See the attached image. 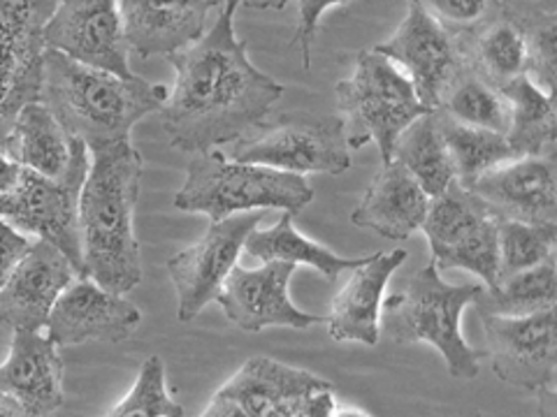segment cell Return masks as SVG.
<instances>
[{
  "mask_svg": "<svg viewBox=\"0 0 557 417\" xmlns=\"http://www.w3.org/2000/svg\"><path fill=\"white\" fill-rule=\"evenodd\" d=\"M237 8V0H225L196 45L168 56L177 77L159 116L174 149L202 153L237 142L284 98V86L260 73L235 35Z\"/></svg>",
  "mask_w": 557,
  "mask_h": 417,
  "instance_id": "1",
  "label": "cell"
},
{
  "mask_svg": "<svg viewBox=\"0 0 557 417\" xmlns=\"http://www.w3.org/2000/svg\"><path fill=\"white\" fill-rule=\"evenodd\" d=\"M145 161L131 139L91 151L79 193L82 274L102 288L128 294L143 283V251L135 237V206Z\"/></svg>",
  "mask_w": 557,
  "mask_h": 417,
  "instance_id": "2",
  "label": "cell"
},
{
  "mask_svg": "<svg viewBox=\"0 0 557 417\" xmlns=\"http://www.w3.org/2000/svg\"><path fill=\"white\" fill-rule=\"evenodd\" d=\"M168 100L163 84L143 77H121L108 70L77 63L61 51L47 49L42 63L40 102L59 124L89 151L131 139L133 126L161 112Z\"/></svg>",
  "mask_w": 557,
  "mask_h": 417,
  "instance_id": "3",
  "label": "cell"
},
{
  "mask_svg": "<svg viewBox=\"0 0 557 417\" xmlns=\"http://www.w3.org/2000/svg\"><path fill=\"white\" fill-rule=\"evenodd\" d=\"M311 200L313 188L302 174L228 161L219 149H209L194 153L186 165V179L174 195V206L216 223L256 208H282L298 216Z\"/></svg>",
  "mask_w": 557,
  "mask_h": 417,
  "instance_id": "4",
  "label": "cell"
},
{
  "mask_svg": "<svg viewBox=\"0 0 557 417\" xmlns=\"http://www.w3.org/2000/svg\"><path fill=\"white\" fill-rule=\"evenodd\" d=\"M483 286H450L434 263L418 269L405 290L381 304V327L395 343H430L446 359L450 376L469 380L481 371V353L462 337V311L472 304Z\"/></svg>",
  "mask_w": 557,
  "mask_h": 417,
  "instance_id": "5",
  "label": "cell"
},
{
  "mask_svg": "<svg viewBox=\"0 0 557 417\" xmlns=\"http://www.w3.org/2000/svg\"><path fill=\"white\" fill-rule=\"evenodd\" d=\"M335 96L348 149L374 142L383 165L391 163L399 132L430 112L403 70L374 49L360 51L354 75L335 86Z\"/></svg>",
  "mask_w": 557,
  "mask_h": 417,
  "instance_id": "6",
  "label": "cell"
},
{
  "mask_svg": "<svg viewBox=\"0 0 557 417\" xmlns=\"http://www.w3.org/2000/svg\"><path fill=\"white\" fill-rule=\"evenodd\" d=\"M333 382L256 355L212 396L205 417H333Z\"/></svg>",
  "mask_w": 557,
  "mask_h": 417,
  "instance_id": "7",
  "label": "cell"
},
{
  "mask_svg": "<svg viewBox=\"0 0 557 417\" xmlns=\"http://www.w3.org/2000/svg\"><path fill=\"white\" fill-rule=\"evenodd\" d=\"M253 137L237 139L233 161L256 163L293 174H344L351 167V149L346 144L339 114L313 116L286 112L263 121Z\"/></svg>",
  "mask_w": 557,
  "mask_h": 417,
  "instance_id": "8",
  "label": "cell"
},
{
  "mask_svg": "<svg viewBox=\"0 0 557 417\" xmlns=\"http://www.w3.org/2000/svg\"><path fill=\"white\" fill-rule=\"evenodd\" d=\"M421 230L430 241L437 269H467L476 274L485 288L497 286V218L472 190L453 181L442 195L430 200Z\"/></svg>",
  "mask_w": 557,
  "mask_h": 417,
  "instance_id": "9",
  "label": "cell"
},
{
  "mask_svg": "<svg viewBox=\"0 0 557 417\" xmlns=\"http://www.w3.org/2000/svg\"><path fill=\"white\" fill-rule=\"evenodd\" d=\"M481 318L495 376L507 386L534 394L544 408H550L557 394L555 308L530 316Z\"/></svg>",
  "mask_w": 557,
  "mask_h": 417,
  "instance_id": "10",
  "label": "cell"
},
{
  "mask_svg": "<svg viewBox=\"0 0 557 417\" xmlns=\"http://www.w3.org/2000/svg\"><path fill=\"white\" fill-rule=\"evenodd\" d=\"M263 218V208H256L209 223L202 239L168 260V276L177 292L180 323H190L205 306L216 302L223 281L244 251V241Z\"/></svg>",
  "mask_w": 557,
  "mask_h": 417,
  "instance_id": "11",
  "label": "cell"
},
{
  "mask_svg": "<svg viewBox=\"0 0 557 417\" xmlns=\"http://www.w3.org/2000/svg\"><path fill=\"white\" fill-rule=\"evenodd\" d=\"M374 51L405 70L418 100L430 112L442 108L448 86L465 65L458 35L448 33L416 0H407L405 20Z\"/></svg>",
  "mask_w": 557,
  "mask_h": 417,
  "instance_id": "12",
  "label": "cell"
},
{
  "mask_svg": "<svg viewBox=\"0 0 557 417\" xmlns=\"http://www.w3.org/2000/svg\"><path fill=\"white\" fill-rule=\"evenodd\" d=\"M89 167L75 169L65 179H49L24 167L20 186L3 202V218H8L14 228H20L28 237L54 243L79 274V193Z\"/></svg>",
  "mask_w": 557,
  "mask_h": 417,
  "instance_id": "13",
  "label": "cell"
},
{
  "mask_svg": "<svg viewBox=\"0 0 557 417\" xmlns=\"http://www.w3.org/2000/svg\"><path fill=\"white\" fill-rule=\"evenodd\" d=\"M45 47L121 77L133 75L119 0H59L45 26Z\"/></svg>",
  "mask_w": 557,
  "mask_h": 417,
  "instance_id": "14",
  "label": "cell"
},
{
  "mask_svg": "<svg viewBox=\"0 0 557 417\" xmlns=\"http://www.w3.org/2000/svg\"><path fill=\"white\" fill-rule=\"evenodd\" d=\"M139 323L143 311L126 294H116L77 274L61 292L45 327L51 341L67 348L91 341L121 343L133 337Z\"/></svg>",
  "mask_w": 557,
  "mask_h": 417,
  "instance_id": "15",
  "label": "cell"
},
{
  "mask_svg": "<svg viewBox=\"0 0 557 417\" xmlns=\"http://www.w3.org/2000/svg\"><path fill=\"white\" fill-rule=\"evenodd\" d=\"M295 269L290 263H263L258 269L235 265L216 294V304L244 332L268 327L307 329L325 323V316H311L290 302L288 286Z\"/></svg>",
  "mask_w": 557,
  "mask_h": 417,
  "instance_id": "16",
  "label": "cell"
},
{
  "mask_svg": "<svg viewBox=\"0 0 557 417\" xmlns=\"http://www.w3.org/2000/svg\"><path fill=\"white\" fill-rule=\"evenodd\" d=\"M467 190H472L497 220L557 223L555 153L518 155L485 172Z\"/></svg>",
  "mask_w": 557,
  "mask_h": 417,
  "instance_id": "17",
  "label": "cell"
},
{
  "mask_svg": "<svg viewBox=\"0 0 557 417\" xmlns=\"http://www.w3.org/2000/svg\"><path fill=\"white\" fill-rule=\"evenodd\" d=\"M61 348L47 334L30 329H12V343L0 364V396L14 406L16 415L47 417L63 402Z\"/></svg>",
  "mask_w": 557,
  "mask_h": 417,
  "instance_id": "18",
  "label": "cell"
},
{
  "mask_svg": "<svg viewBox=\"0 0 557 417\" xmlns=\"http://www.w3.org/2000/svg\"><path fill=\"white\" fill-rule=\"evenodd\" d=\"M77 267L54 243L33 239L28 253L0 288V323L10 329L40 332Z\"/></svg>",
  "mask_w": 557,
  "mask_h": 417,
  "instance_id": "19",
  "label": "cell"
},
{
  "mask_svg": "<svg viewBox=\"0 0 557 417\" xmlns=\"http://www.w3.org/2000/svg\"><path fill=\"white\" fill-rule=\"evenodd\" d=\"M126 45L133 54L172 56L207 33L209 0H119Z\"/></svg>",
  "mask_w": 557,
  "mask_h": 417,
  "instance_id": "20",
  "label": "cell"
},
{
  "mask_svg": "<svg viewBox=\"0 0 557 417\" xmlns=\"http://www.w3.org/2000/svg\"><path fill=\"white\" fill-rule=\"evenodd\" d=\"M407 251L395 249L391 253H374L364 263L351 269V278L339 290L333 311L325 318L330 337L335 341H358L362 345H376L381 334V304L391 276L405 265Z\"/></svg>",
  "mask_w": 557,
  "mask_h": 417,
  "instance_id": "21",
  "label": "cell"
},
{
  "mask_svg": "<svg viewBox=\"0 0 557 417\" xmlns=\"http://www.w3.org/2000/svg\"><path fill=\"white\" fill-rule=\"evenodd\" d=\"M430 200L432 198L411 177V172L391 161L381 167L364 190L360 204L351 214V223L383 239L405 241L421 230Z\"/></svg>",
  "mask_w": 557,
  "mask_h": 417,
  "instance_id": "22",
  "label": "cell"
},
{
  "mask_svg": "<svg viewBox=\"0 0 557 417\" xmlns=\"http://www.w3.org/2000/svg\"><path fill=\"white\" fill-rule=\"evenodd\" d=\"M12 159L42 177L65 179L91 165V151L82 139L67 135L47 104L35 100L16 116Z\"/></svg>",
  "mask_w": 557,
  "mask_h": 417,
  "instance_id": "23",
  "label": "cell"
},
{
  "mask_svg": "<svg viewBox=\"0 0 557 417\" xmlns=\"http://www.w3.org/2000/svg\"><path fill=\"white\" fill-rule=\"evenodd\" d=\"M458 45L465 65L497 89L528 75L525 28L507 14L499 12L476 30L458 35Z\"/></svg>",
  "mask_w": 557,
  "mask_h": 417,
  "instance_id": "24",
  "label": "cell"
},
{
  "mask_svg": "<svg viewBox=\"0 0 557 417\" xmlns=\"http://www.w3.org/2000/svg\"><path fill=\"white\" fill-rule=\"evenodd\" d=\"M244 253L260 260V263H290L295 267H313L327 281H335L339 274L351 271L364 263V257H342L321 247V243L302 237L295 230L293 214L288 212H284V216L272 228L251 230L247 241H244Z\"/></svg>",
  "mask_w": 557,
  "mask_h": 417,
  "instance_id": "25",
  "label": "cell"
},
{
  "mask_svg": "<svg viewBox=\"0 0 557 417\" xmlns=\"http://www.w3.org/2000/svg\"><path fill=\"white\" fill-rule=\"evenodd\" d=\"M509 102V130L507 142L516 155H544L555 153L557 144V112L555 96L528 77L520 75L499 89Z\"/></svg>",
  "mask_w": 557,
  "mask_h": 417,
  "instance_id": "26",
  "label": "cell"
},
{
  "mask_svg": "<svg viewBox=\"0 0 557 417\" xmlns=\"http://www.w3.org/2000/svg\"><path fill=\"white\" fill-rule=\"evenodd\" d=\"M391 161L407 167L430 198L442 195L456 181V172H453L434 112L418 116L413 124L399 132Z\"/></svg>",
  "mask_w": 557,
  "mask_h": 417,
  "instance_id": "27",
  "label": "cell"
},
{
  "mask_svg": "<svg viewBox=\"0 0 557 417\" xmlns=\"http://www.w3.org/2000/svg\"><path fill=\"white\" fill-rule=\"evenodd\" d=\"M434 118H437L440 135L448 151L453 172H456V181L462 188H469L485 172L499 167L502 163L518 159L507 137L499 132L458 124L442 110H434Z\"/></svg>",
  "mask_w": 557,
  "mask_h": 417,
  "instance_id": "28",
  "label": "cell"
},
{
  "mask_svg": "<svg viewBox=\"0 0 557 417\" xmlns=\"http://www.w3.org/2000/svg\"><path fill=\"white\" fill-rule=\"evenodd\" d=\"M557 271L555 255L525 271L502 278L495 288H483L472 302L481 316H530L555 308Z\"/></svg>",
  "mask_w": 557,
  "mask_h": 417,
  "instance_id": "29",
  "label": "cell"
},
{
  "mask_svg": "<svg viewBox=\"0 0 557 417\" xmlns=\"http://www.w3.org/2000/svg\"><path fill=\"white\" fill-rule=\"evenodd\" d=\"M440 110L465 126L493 130L499 135H507L509 130L511 110L507 98L497 86L487 84L467 65H462L458 77L448 86Z\"/></svg>",
  "mask_w": 557,
  "mask_h": 417,
  "instance_id": "30",
  "label": "cell"
},
{
  "mask_svg": "<svg viewBox=\"0 0 557 417\" xmlns=\"http://www.w3.org/2000/svg\"><path fill=\"white\" fill-rule=\"evenodd\" d=\"M555 249H557V223L497 220L499 281L502 278L544 263L546 257L555 255Z\"/></svg>",
  "mask_w": 557,
  "mask_h": 417,
  "instance_id": "31",
  "label": "cell"
},
{
  "mask_svg": "<svg viewBox=\"0 0 557 417\" xmlns=\"http://www.w3.org/2000/svg\"><path fill=\"white\" fill-rule=\"evenodd\" d=\"M104 415L110 417H184L186 410L174 402L168 390L165 364L159 355L143 362L135 386Z\"/></svg>",
  "mask_w": 557,
  "mask_h": 417,
  "instance_id": "32",
  "label": "cell"
},
{
  "mask_svg": "<svg viewBox=\"0 0 557 417\" xmlns=\"http://www.w3.org/2000/svg\"><path fill=\"white\" fill-rule=\"evenodd\" d=\"M528 40V77L555 96L557 79V16L536 22L525 28Z\"/></svg>",
  "mask_w": 557,
  "mask_h": 417,
  "instance_id": "33",
  "label": "cell"
},
{
  "mask_svg": "<svg viewBox=\"0 0 557 417\" xmlns=\"http://www.w3.org/2000/svg\"><path fill=\"white\" fill-rule=\"evenodd\" d=\"M416 3L453 35L472 33L502 12L495 0H416Z\"/></svg>",
  "mask_w": 557,
  "mask_h": 417,
  "instance_id": "34",
  "label": "cell"
},
{
  "mask_svg": "<svg viewBox=\"0 0 557 417\" xmlns=\"http://www.w3.org/2000/svg\"><path fill=\"white\" fill-rule=\"evenodd\" d=\"M346 3H351V0H298V28H295L293 45L300 49L305 70L311 67V47L317 40L323 14Z\"/></svg>",
  "mask_w": 557,
  "mask_h": 417,
  "instance_id": "35",
  "label": "cell"
},
{
  "mask_svg": "<svg viewBox=\"0 0 557 417\" xmlns=\"http://www.w3.org/2000/svg\"><path fill=\"white\" fill-rule=\"evenodd\" d=\"M33 239L24 235L20 228L0 216V288L5 286L14 267L20 265V260L28 253Z\"/></svg>",
  "mask_w": 557,
  "mask_h": 417,
  "instance_id": "36",
  "label": "cell"
},
{
  "mask_svg": "<svg viewBox=\"0 0 557 417\" xmlns=\"http://www.w3.org/2000/svg\"><path fill=\"white\" fill-rule=\"evenodd\" d=\"M495 3L502 14H507L522 28L548 20V16H557V0H495Z\"/></svg>",
  "mask_w": 557,
  "mask_h": 417,
  "instance_id": "37",
  "label": "cell"
},
{
  "mask_svg": "<svg viewBox=\"0 0 557 417\" xmlns=\"http://www.w3.org/2000/svg\"><path fill=\"white\" fill-rule=\"evenodd\" d=\"M22 174L24 165L0 151V208H3V202L14 193L16 186H20Z\"/></svg>",
  "mask_w": 557,
  "mask_h": 417,
  "instance_id": "38",
  "label": "cell"
},
{
  "mask_svg": "<svg viewBox=\"0 0 557 417\" xmlns=\"http://www.w3.org/2000/svg\"><path fill=\"white\" fill-rule=\"evenodd\" d=\"M214 8L223 5L225 0H209ZM239 5H247V8H256V10H284L288 5V0H237Z\"/></svg>",
  "mask_w": 557,
  "mask_h": 417,
  "instance_id": "39",
  "label": "cell"
},
{
  "mask_svg": "<svg viewBox=\"0 0 557 417\" xmlns=\"http://www.w3.org/2000/svg\"><path fill=\"white\" fill-rule=\"evenodd\" d=\"M0 216H3V208H0Z\"/></svg>",
  "mask_w": 557,
  "mask_h": 417,
  "instance_id": "40",
  "label": "cell"
}]
</instances>
